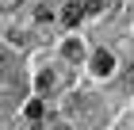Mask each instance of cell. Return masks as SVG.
<instances>
[{"label": "cell", "instance_id": "obj_8", "mask_svg": "<svg viewBox=\"0 0 134 130\" xmlns=\"http://www.w3.org/2000/svg\"><path fill=\"white\" fill-rule=\"evenodd\" d=\"M54 130H69V126H65V122H62V126H54Z\"/></svg>", "mask_w": 134, "mask_h": 130}, {"label": "cell", "instance_id": "obj_3", "mask_svg": "<svg viewBox=\"0 0 134 130\" xmlns=\"http://www.w3.org/2000/svg\"><path fill=\"white\" fill-rule=\"evenodd\" d=\"M62 58H65V61H81V58H84V46H81L77 38H69V42L62 46Z\"/></svg>", "mask_w": 134, "mask_h": 130}, {"label": "cell", "instance_id": "obj_9", "mask_svg": "<svg viewBox=\"0 0 134 130\" xmlns=\"http://www.w3.org/2000/svg\"><path fill=\"white\" fill-rule=\"evenodd\" d=\"M8 4H23V0H8Z\"/></svg>", "mask_w": 134, "mask_h": 130}, {"label": "cell", "instance_id": "obj_6", "mask_svg": "<svg viewBox=\"0 0 134 130\" xmlns=\"http://www.w3.org/2000/svg\"><path fill=\"white\" fill-rule=\"evenodd\" d=\"M38 115H42V103H38V100L27 103V119H38Z\"/></svg>", "mask_w": 134, "mask_h": 130}, {"label": "cell", "instance_id": "obj_2", "mask_svg": "<svg viewBox=\"0 0 134 130\" xmlns=\"http://www.w3.org/2000/svg\"><path fill=\"white\" fill-rule=\"evenodd\" d=\"M81 19H84V4L81 0H69V4H65V23L73 27V23H81Z\"/></svg>", "mask_w": 134, "mask_h": 130}, {"label": "cell", "instance_id": "obj_1", "mask_svg": "<svg viewBox=\"0 0 134 130\" xmlns=\"http://www.w3.org/2000/svg\"><path fill=\"white\" fill-rule=\"evenodd\" d=\"M111 69H115V58H111L107 50H96V54H92V73H96V77H107Z\"/></svg>", "mask_w": 134, "mask_h": 130}, {"label": "cell", "instance_id": "obj_5", "mask_svg": "<svg viewBox=\"0 0 134 130\" xmlns=\"http://www.w3.org/2000/svg\"><path fill=\"white\" fill-rule=\"evenodd\" d=\"M96 12H103V0H88L84 4V15H96Z\"/></svg>", "mask_w": 134, "mask_h": 130}, {"label": "cell", "instance_id": "obj_7", "mask_svg": "<svg viewBox=\"0 0 134 130\" xmlns=\"http://www.w3.org/2000/svg\"><path fill=\"white\" fill-rule=\"evenodd\" d=\"M4 69H8V50L0 46V77H4Z\"/></svg>", "mask_w": 134, "mask_h": 130}, {"label": "cell", "instance_id": "obj_4", "mask_svg": "<svg viewBox=\"0 0 134 130\" xmlns=\"http://www.w3.org/2000/svg\"><path fill=\"white\" fill-rule=\"evenodd\" d=\"M38 88H42V92L54 88V73H38Z\"/></svg>", "mask_w": 134, "mask_h": 130}]
</instances>
